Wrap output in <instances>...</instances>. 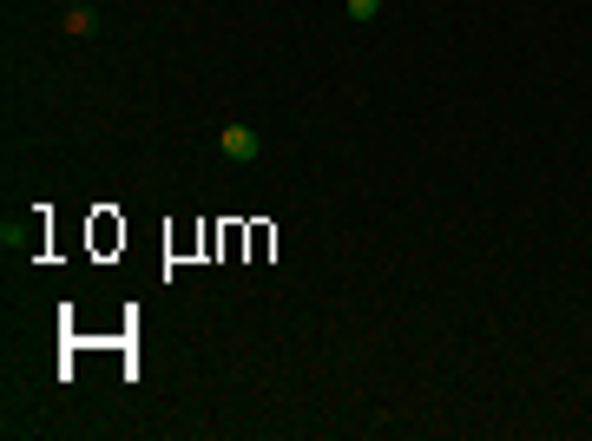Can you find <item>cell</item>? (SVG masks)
I'll return each mask as SVG.
<instances>
[{
    "mask_svg": "<svg viewBox=\"0 0 592 441\" xmlns=\"http://www.w3.org/2000/svg\"><path fill=\"white\" fill-rule=\"evenodd\" d=\"M382 14V0H349V20H375Z\"/></svg>",
    "mask_w": 592,
    "mask_h": 441,
    "instance_id": "3957f363",
    "label": "cell"
},
{
    "mask_svg": "<svg viewBox=\"0 0 592 441\" xmlns=\"http://www.w3.org/2000/svg\"><path fill=\"white\" fill-rule=\"evenodd\" d=\"M66 7H86V0H66Z\"/></svg>",
    "mask_w": 592,
    "mask_h": 441,
    "instance_id": "277c9868",
    "label": "cell"
},
{
    "mask_svg": "<svg viewBox=\"0 0 592 441\" xmlns=\"http://www.w3.org/2000/svg\"><path fill=\"white\" fill-rule=\"evenodd\" d=\"M218 152L231 158V165H250V158H264V132H257V126H224L218 132Z\"/></svg>",
    "mask_w": 592,
    "mask_h": 441,
    "instance_id": "6da1fadb",
    "label": "cell"
},
{
    "mask_svg": "<svg viewBox=\"0 0 592 441\" xmlns=\"http://www.w3.org/2000/svg\"><path fill=\"white\" fill-rule=\"evenodd\" d=\"M66 33H73V40H93L99 14H93V7H66Z\"/></svg>",
    "mask_w": 592,
    "mask_h": 441,
    "instance_id": "7a4b0ae2",
    "label": "cell"
}]
</instances>
